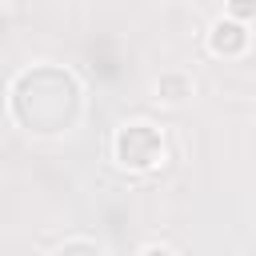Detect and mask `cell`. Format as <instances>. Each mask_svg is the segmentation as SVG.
Wrapping results in <instances>:
<instances>
[{"label":"cell","mask_w":256,"mask_h":256,"mask_svg":"<svg viewBox=\"0 0 256 256\" xmlns=\"http://www.w3.org/2000/svg\"><path fill=\"white\" fill-rule=\"evenodd\" d=\"M148 256H168V252H160V248H152V252H148Z\"/></svg>","instance_id":"cell-5"},{"label":"cell","mask_w":256,"mask_h":256,"mask_svg":"<svg viewBox=\"0 0 256 256\" xmlns=\"http://www.w3.org/2000/svg\"><path fill=\"white\" fill-rule=\"evenodd\" d=\"M212 48H216V52H236V48H244V32H240V24H232V20L224 24V20H220V24L212 28Z\"/></svg>","instance_id":"cell-3"},{"label":"cell","mask_w":256,"mask_h":256,"mask_svg":"<svg viewBox=\"0 0 256 256\" xmlns=\"http://www.w3.org/2000/svg\"><path fill=\"white\" fill-rule=\"evenodd\" d=\"M116 152H120V160H124V164H132V168H148V164H156V160H160V140H156V132H152V128L136 124V128H124V132H120Z\"/></svg>","instance_id":"cell-2"},{"label":"cell","mask_w":256,"mask_h":256,"mask_svg":"<svg viewBox=\"0 0 256 256\" xmlns=\"http://www.w3.org/2000/svg\"><path fill=\"white\" fill-rule=\"evenodd\" d=\"M232 8H236V12H240V16H248V12H252V0H236V4H232Z\"/></svg>","instance_id":"cell-4"},{"label":"cell","mask_w":256,"mask_h":256,"mask_svg":"<svg viewBox=\"0 0 256 256\" xmlns=\"http://www.w3.org/2000/svg\"><path fill=\"white\" fill-rule=\"evenodd\" d=\"M20 88H28V92L40 96V108L24 120L28 128H36V132H60L72 120V112H76V84H72V76L60 72L56 84H52V92H40L36 72H28V76H20Z\"/></svg>","instance_id":"cell-1"}]
</instances>
